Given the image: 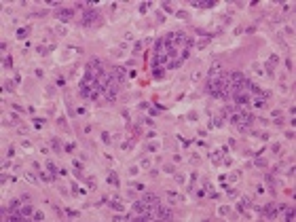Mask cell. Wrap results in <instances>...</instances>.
Wrapping results in <instances>:
<instances>
[{
    "mask_svg": "<svg viewBox=\"0 0 296 222\" xmlns=\"http://www.w3.org/2000/svg\"><path fill=\"white\" fill-rule=\"evenodd\" d=\"M100 21V13L93 11V8H87V11H83V17H80V23H83V28H91L93 23Z\"/></svg>",
    "mask_w": 296,
    "mask_h": 222,
    "instance_id": "1",
    "label": "cell"
},
{
    "mask_svg": "<svg viewBox=\"0 0 296 222\" xmlns=\"http://www.w3.org/2000/svg\"><path fill=\"white\" fill-rule=\"evenodd\" d=\"M116 93H119V83L110 78V85L104 89V97H106V102H114V100H116Z\"/></svg>",
    "mask_w": 296,
    "mask_h": 222,
    "instance_id": "2",
    "label": "cell"
},
{
    "mask_svg": "<svg viewBox=\"0 0 296 222\" xmlns=\"http://www.w3.org/2000/svg\"><path fill=\"white\" fill-rule=\"evenodd\" d=\"M186 34L184 32H172V47L174 49H182V47H186Z\"/></svg>",
    "mask_w": 296,
    "mask_h": 222,
    "instance_id": "3",
    "label": "cell"
},
{
    "mask_svg": "<svg viewBox=\"0 0 296 222\" xmlns=\"http://www.w3.org/2000/svg\"><path fill=\"white\" fill-rule=\"evenodd\" d=\"M140 199H142V201H144V203H146V205H148V207H152V209H157V207L161 205V199L157 197V195H155V192H144V195H142V197H140Z\"/></svg>",
    "mask_w": 296,
    "mask_h": 222,
    "instance_id": "4",
    "label": "cell"
},
{
    "mask_svg": "<svg viewBox=\"0 0 296 222\" xmlns=\"http://www.w3.org/2000/svg\"><path fill=\"white\" fill-rule=\"evenodd\" d=\"M155 218H157V220H172L174 216H172V209H169V207H161V205H159V207L155 209Z\"/></svg>",
    "mask_w": 296,
    "mask_h": 222,
    "instance_id": "5",
    "label": "cell"
},
{
    "mask_svg": "<svg viewBox=\"0 0 296 222\" xmlns=\"http://www.w3.org/2000/svg\"><path fill=\"white\" fill-rule=\"evenodd\" d=\"M55 17L59 21H70L74 17V11L72 8H59V11H55Z\"/></svg>",
    "mask_w": 296,
    "mask_h": 222,
    "instance_id": "6",
    "label": "cell"
},
{
    "mask_svg": "<svg viewBox=\"0 0 296 222\" xmlns=\"http://www.w3.org/2000/svg\"><path fill=\"white\" fill-rule=\"evenodd\" d=\"M260 211H262V216H264L266 220H273V218L277 216V211H275V203H266V205L260 209Z\"/></svg>",
    "mask_w": 296,
    "mask_h": 222,
    "instance_id": "7",
    "label": "cell"
},
{
    "mask_svg": "<svg viewBox=\"0 0 296 222\" xmlns=\"http://www.w3.org/2000/svg\"><path fill=\"white\" fill-rule=\"evenodd\" d=\"M100 95H104V87L100 85V81H97V83L91 87V91H89V100H97Z\"/></svg>",
    "mask_w": 296,
    "mask_h": 222,
    "instance_id": "8",
    "label": "cell"
},
{
    "mask_svg": "<svg viewBox=\"0 0 296 222\" xmlns=\"http://www.w3.org/2000/svg\"><path fill=\"white\" fill-rule=\"evenodd\" d=\"M19 211H21V218H23V220H28V218H32V216H34V207L30 205V203H23Z\"/></svg>",
    "mask_w": 296,
    "mask_h": 222,
    "instance_id": "9",
    "label": "cell"
},
{
    "mask_svg": "<svg viewBox=\"0 0 296 222\" xmlns=\"http://www.w3.org/2000/svg\"><path fill=\"white\" fill-rule=\"evenodd\" d=\"M222 157H224V152H222V150H220V152H218V150H216V152H212V155H210L212 165H222Z\"/></svg>",
    "mask_w": 296,
    "mask_h": 222,
    "instance_id": "10",
    "label": "cell"
},
{
    "mask_svg": "<svg viewBox=\"0 0 296 222\" xmlns=\"http://www.w3.org/2000/svg\"><path fill=\"white\" fill-rule=\"evenodd\" d=\"M21 205H23V199H11V203H8V211L21 209Z\"/></svg>",
    "mask_w": 296,
    "mask_h": 222,
    "instance_id": "11",
    "label": "cell"
},
{
    "mask_svg": "<svg viewBox=\"0 0 296 222\" xmlns=\"http://www.w3.org/2000/svg\"><path fill=\"white\" fill-rule=\"evenodd\" d=\"M180 64H182V59L180 57H172L167 61V70H176V68H180Z\"/></svg>",
    "mask_w": 296,
    "mask_h": 222,
    "instance_id": "12",
    "label": "cell"
},
{
    "mask_svg": "<svg viewBox=\"0 0 296 222\" xmlns=\"http://www.w3.org/2000/svg\"><path fill=\"white\" fill-rule=\"evenodd\" d=\"M108 205H110L114 211H123V209H125V207H123V203H121V201H116V199H112V201L108 199Z\"/></svg>",
    "mask_w": 296,
    "mask_h": 222,
    "instance_id": "13",
    "label": "cell"
},
{
    "mask_svg": "<svg viewBox=\"0 0 296 222\" xmlns=\"http://www.w3.org/2000/svg\"><path fill=\"white\" fill-rule=\"evenodd\" d=\"M49 144H51V148L55 150V152H61V142H59L57 138H51V140H49Z\"/></svg>",
    "mask_w": 296,
    "mask_h": 222,
    "instance_id": "14",
    "label": "cell"
},
{
    "mask_svg": "<svg viewBox=\"0 0 296 222\" xmlns=\"http://www.w3.org/2000/svg\"><path fill=\"white\" fill-rule=\"evenodd\" d=\"M40 180H42V182H53V180H55V174H51V171H42V174H40Z\"/></svg>",
    "mask_w": 296,
    "mask_h": 222,
    "instance_id": "15",
    "label": "cell"
},
{
    "mask_svg": "<svg viewBox=\"0 0 296 222\" xmlns=\"http://www.w3.org/2000/svg\"><path fill=\"white\" fill-rule=\"evenodd\" d=\"M108 184H112V186H119V176H116L114 171H110L108 174V180H106Z\"/></svg>",
    "mask_w": 296,
    "mask_h": 222,
    "instance_id": "16",
    "label": "cell"
},
{
    "mask_svg": "<svg viewBox=\"0 0 296 222\" xmlns=\"http://www.w3.org/2000/svg\"><path fill=\"white\" fill-rule=\"evenodd\" d=\"M193 6H197V8H214L216 2H193Z\"/></svg>",
    "mask_w": 296,
    "mask_h": 222,
    "instance_id": "17",
    "label": "cell"
},
{
    "mask_svg": "<svg viewBox=\"0 0 296 222\" xmlns=\"http://www.w3.org/2000/svg\"><path fill=\"white\" fill-rule=\"evenodd\" d=\"M288 209H290V207L285 205V203H277V205H275V211H277V214H285Z\"/></svg>",
    "mask_w": 296,
    "mask_h": 222,
    "instance_id": "18",
    "label": "cell"
},
{
    "mask_svg": "<svg viewBox=\"0 0 296 222\" xmlns=\"http://www.w3.org/2000/svg\"><path fill=\"white\" fill-rule=\"evenodd\" d=\"M222 123H224V117H222V114L218 112V117H216V119H212V127H214V125H216V127H220Z\"/></svg>",
    "mask_w": 296,
    "mask_h": 222,
    "instance_id": "19",
    "label": "cell"
},
{
    "mask_svg": "<svg viewBox=\"0 0 296 222\" xmlns=\"http://www.w3.org/2000/svg\"><path fill=\"white\" fill-rule=\"evenodd\" d=\"M30 34V28H19L17 30V38H25Z\"/></svg>",
    "mask_w": 296,
    "mask_h": 222,
    "instance_id": "20",
    "label": "cell"
},
{
    "mask_svg": "<svg viewBox=\"0 0 296 222\" xmlns=\"http://www.w3.org/2000/svg\"><path fill=\"white\" fill-rule=\"evenodd\" d=\"M239 176H241V171H233L231 176H226V182H237Z\"/></svg>",
    "mask_w": 296,
    "mask_h": 222,
    "instance_id": "21",
    "label": "cell"
},
{
    "mask_svg": "<svg viewBox=\"0 0 296 222\" xmlns=\"http://www.w3.org/2000/svg\"><path fill=\"white\" fill-rule=\"evenodd\" d=\"M163 74H165V68H155V70H152V76H155V78H161Z\"/></svg>",
    "mask_w": 296,
    "mask_h": 222,
    "instance_id": "22",
    "label": "cell"
},
{
    "mask_svg": "<svg viewBox=\"0 0 296 222\" xmlns=\"http://www.w3.org/2000/svg\"><path fill=\"white\" fill-rule=\"evenodd\" d=\"M64 150H66V152H74V150H76V144H74V142H68V144L64 146Z\"/></svg>",
    "mask_w": 296,
    "mask_h": 222,
    "instance_id": "23",
    "label": "cell"
},
{
    "mask_svg": "<svg viewBox=\"0 0 296 222\" xmlns=\"http://www.w3.org/2000/svg\"><path fill=\"white\" fill-rule=\"evenodd\" d=\"M161 6H163V11H165V13H174V4H172V2H163Z\"/></svg>",
    "mask_w": 296,
    "mask_h": 222,
    "instance_id": "24",
    "label": "cell"
},
{
    "mask_svg": "<svg viewBox=\"0 0 296 222\" xmlns=\"http://www.w3.org/2000/svg\"><path fill=\"white\" fill-rule=\"evenodd\" d=\"M47 169H49V171H51V174H55V176H57V174H59V171H57V169H55V163H53V161H47Z\"/></svg>",
    "mask_w": 296,
    "mask_h": 222,
    "instance_id": "25",
    "label": "cell"
},
{
    "mask_svg": "<svg viewBox=\"0 0 296 222\" xmlns=\"http://www.w3.org/2000/svg\"><path fill=\"white\" fill-rule=\"evenodd\" d=\"M218 214H220V216H229V214H231V207H226V205H222V207L218 209Z\"/></svg>",
    "mask_w": 296,
    "mask_h": 222,
    "instance_id": "26",
    "label": "cell"
},
{
    "mask_svg": "<svg viewBox=\"0 0 296 222\" xmlns=\"http://www.w3.org/2000/svg\"><path fill=\"white\" fill-rule=\"evenodd\" d=\"M148 8H150V2H142V4H140V13H142V15L148 13Z\"/></svg>",
    "mask_w": 296,
    "mask_h": 222,
    "instance_id": "27",
    "label": "cell"
},
{
    "mask_svg": "<svg viewBox=\"0 0 296 222\" xmlns=\"http://www.w3.org/2000/svg\"><path fill=\"white\" fill-rule=\"evenodd\" d=\"M34 220H36V222H42L44 220V214H42V211H34V216H32Z\"/></svg>",
    "mask_w": 296,
    "mask_h": 222,
    "instance_id": "28",
    "label": "cell"
},
{
    "mask_svg": "<svg viewBox=\"0 0 296 222\" xmlns=\"http://www.w3.org/2000/svg\"><path fill=\"white\" fill-rule=\"evenodd\" d=\"M102 140H104V144H110V142H112V140H110V133H108V131H102Z\"/></svg>",
    "mask_w": 296,
    "mask_h": 222,
    "instance_id": "29",
    "label": "cell"
},
{
    "mask_svg": "<svg viewBox=\"0 0 296 222\" xmlns=\"http://www.w3.org/2000/svg\"><path fill=\"white\" fill-rule=\"evenodd\" d=\"M241 205H250V207H252V199H250V197H241Z\"/></svg>",
    "mask_w": 296,
    "mask_h": 222,
    "instance_id": "30",
    "label": "cell"
},
{
    "mask_svg": "<svg viewBox=\"0 0 296 222\" xmlns=\"http://www.w3.org/2000/svg\"><path fill=\"white\" fill-rule=\"evenodd\" d=\"M207 42H210V38H203V40H199L195 44V47H199V49H203V47H207Z\"/></svg>",
    "mask_w": 296,
    "mask_h": 222,
    "instance_id": "31",
    "label": "cell"
},
{
    "mask_svg": "<svg viewBox=\"0 0 296 222\" xmlns=\"http://www.w3.org/2000/svg\"><path fill=\"white\" fill-rule=\"evenodd\" d=\"M25 180H28L30 184H34V182H36V176H34V174H30V171H28V174H25Z\"/></svg>",
    "mask_w": 296,
    "mask_h": 222,
    "instance_id": "32",
    "label": "cell"
},
{
    "mask_svg": "<svg viewBox=\"0 0 296 222\" xmlns=\"http://www.w3.org/2000/svg\"><path fill=\"white\" fill-rule=\"evenodd\" d=\"M64 214H66L68 218H76V216H78V211H74V209H66Z\"/></svg>",
    "mask_w": 296,
    "mask_h": 222,
    "instance_id": "33",
    "label": "cell"
},
{
    "mask_svg": "<svg viewBox=\"0 0 296 222\" xmlns=\"http://www.w3.org/2000/svg\"><path fill=\"white\" fill-rule=\"evenodd\" d=\"M254 165H256V167H266V161H264V159H256Z\"/></svg>",
    "mask_w": 296,
    "mask_h": 222,
    "instance_id": "34",
    "label": "cell"
},
{
    "mask_svg": "<svg viewBox=\"0 0 296 222\" xmlns=\"http://www.w3.org/2000/svg\"><path fill=\"white\" fill-rule=\"evenodd\" d=\"M142 169H150V161H148V159H144V161H142Z\"/></svg>",
    "mask_w": 296,
    "mask_h": 222,
    "instance_id": "35",
    "label": "cell"
},
{
    "mask_svg": "<svg viewBox=\"0 0 296 222\" xmlns=\"http://www.w3.org/2000/svg\"><path fill=\"white\" fill-rule=\"evenodd\" d=\"M76 114H78V117H85V114H87V108H80V106H78V108H76Z\"/></svg>",
    "mask_w": 296,
    "mask_h": 222,
    "instance_id": "36",
    "label": "cell"
},
{
    "mask_svg": "<svg viewBox=\"0 0 296 222\" xmlns=\"http://www.w3.org/2000/svg\"><path fill=\"white\" fill-rule=\"evenodd\" d=\"M142 44H144V42H136V44H133V49H131V51H133V53H138V51L142 49Z\"/></svg>",
    "mask_w": 296,
    "mask_h": 222,
    "instance_id": "37",
    "label": "cell"
},
{
    "mask_svg": "<svg viewBox=\"0 0 296 222\" xmlns=\"http://www.w3.org/2000/svg\"><path fill=\"white\" fill-rule=\"evenodd\" d=\"M13 64V57H4V68H11Z\"/></svg>",
    "mask_w": 296,
    "mask_h": 222,
    "instance_id": "38",
    "label": "cell"
},
{
    "mask_svg": "<svg viewBox=\"0 0 296 222\" xmlns=\"http://www.w3.org/2000/svg\"><path fill=\"white\" fill-rule=\"evenodd\" d=\"M55 83H57V87H64V85H66V78H64V76H59Z\"/></svg>",
    "mask_w": 296,
    "mask_h": 222,
    "instance_id": "39",
    "label": "cell"
},
{
    "mask_svg": "<svg viewBox=\"0 0 296 222\" xmlns=\"http://www.w3.org/2000/svg\"><path fill=\"white\" fill-rule=\"evenodd\" d=\"M36 51L40 53V55H47V51H49V49H47V47H42V44H40V47H38Z\"/></svg>",
    "mask_w": 296,
    "mask_h": 222,
    "instance_id": "40",
    "label": "cell"
},
{
    "mask_svg": "<svg viewBox=\"0 0 296 222\" xmlns=\"http://www.w3.org/2000/svg\"><path fill=\"white\" fill-rule=\"evenodd\" d=\"M271 150H273V152H279V150H281V144H273Z\"/></svg>",
    "mask_w": 296,
    "mask_h": 222,
    "instance_id": "41",
    "label": "cell"
},
{
    "mask_svg": "<svg viewBox=\"0 0 296 222\" xmlns=\"http://www.w3.org/2000/svg\"><path fill=\"white\" fill-rule=\"evenodd\" d=\"M176 182H178V184H184V176L178 174V176H176Z\"/></svg>",
    "mask_w": 296,
    "mask_h": 222,
    "instance_id": "42",
    "label": "cell"
},
{
    "mask_svg": "<svg viewBox=\"0 0 296 222\" xmlns=\"http://www.w3.org/2000/svg\"><path fill=\"white\" fill-rule=\"evenodd\" d=\"M74 163V169H83V163H80V161H72Z\"/></svg>",
    "mask_w": 296,
    "mask_h": 222,
    "instance_id": "43",
    "label": "cell"
},
{
    "mask_svg": "<svg viewBox=\"0 0 296 222\" xmlns=\"http://www.w3.org/2000/svg\"><path fill=\"white\" fill-rule=\"evenodd\" d=\"M176 15H178V17H182V19H186V17H188L184 11H176Z\"/></svg>",
    "mask_w": 296,
    "mask_h": 222,
    "instance_id": "44",
    "label": "cell"
},
{
    "mask_svg": "<svg viewBox=\"0 0 296 222\" xmlns=\"http://www.w3.org/2000/svg\"><path fill=\"white\" fill-rule=\"evenodd\" d=\"M13 110H17V112H23V108H21L19 104H13Z\"/></svg>",
    "mask_w": 296,
    "mask_h": 222,
    "instance_id": "45",
    "label": "cell"
},
{
    "mask_svg": "<svg viewBox=\"0 0 296 222\" xmlns=\"http://www.w3.org/2000/svg\"><path fill=\"white\" fill-rule=\"evenodd\" d=\"M271 114H273V117H275V119H279V117H281V110H273Z\"/></svg>",
    "mask_w": 296,
    "mask_h": 222,
    "instance_id": "46",
    "label": "cell"
}]
</instances>
